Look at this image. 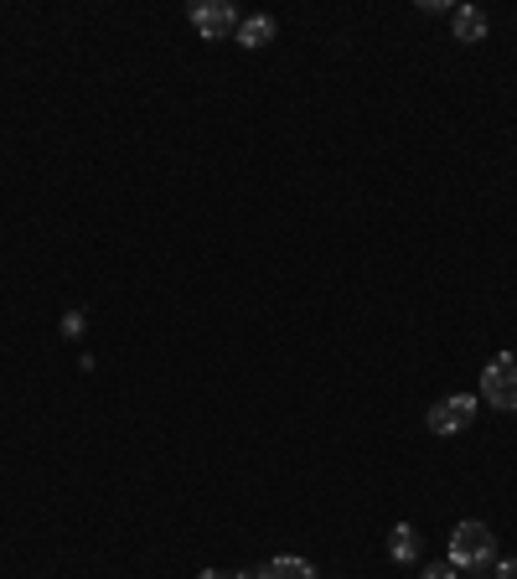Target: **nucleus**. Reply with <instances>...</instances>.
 Wrapping results in <instances>:
<instances>
[{
    "instance_id": "f257e3e1",
    "label": "nucleus",
    "mask_w": 517,
    "mask_h": 579,
    "mask_svg": "<svg viewBox=\"0 0 517 579\" xmlns=\"http://www.w3.org/2000/svg\"><path fill=\"white\" fill-rule=\"evenodd\" d=\"M492 559H497V538H492V528H486V523H461V528L450 533V559L445 564L455 574H481Z\"/></svg>"
},
{
    "instance_id": "f03ea898",
    "label": "nucleus",
    "mask_w": 517,
    "mask_h": 579,
    "mask_svg": "<svg viewBox=\"0 0 517 579\" xmlns=\"http://www.w3.org/2000/svg\"><path fill=\"white\" fill-rule=\"evenodd\" d=\"M481 399L502 409V414H517V352H497L481 373Z\"/></svg>"
},
{
    "instance_id": "7ed1b4c3",
    "label": "nucleus",
    "mask_w": 517,
    "mask_h": 579,
    "mask_svg": "<svg viewBox=\"0 0 517 579\" xmlns=\"http://www.w3.org/2000/svg\"><path fill=\"white\" fill-rule=\"evenodd\" d=\"M471 419H476V399L471 393H450V399H440L430 414H424V430L430 435H461Z\"/></svg>"
},
{
    "instance_id": "20e7f679",
    "label": "nucleus",
    "mask_w": 517,
    "mask_h": 579,
    "mask_svg": "<svg viewBox=\"0 0 517 579\" xmlns=\"http://www.w3.org/2000/svg\"><path fill=\"white\" fill-rule=\"evenodd\" d=\"M238 11L228 6V0H202V6H192V26L207 37V42H218V37H228V32H238Z\"/></svg>"
},
{
    "instance_id": "39448f33",
    "label": "nucleus",
    "mask_w": 517,
    "mask_h": 579,
    "mask_svg": "<svg viewBox=\"0 0 517 579\" xmlns=\"http://www.w3.org/2000/svg\"><path fill=\"white\" fill-rule=\"evenodd\" d=\"M450 26H455V42H486V32H492V21H486V11H476V6H455L450 11Z\"/></svg>"
},
{
    "instance_id": "423d86ee",
    "label": "nucleus",
    "mask_w": 517,
    "mask_h": 579,
    "mask_svg": "<svg viewBox=\"0 0 517 579\" xmlns=\"http://www.w3.org/2000/svg\"><path fill=\"white\" fill-rule=\"evenodd\" d=\"M259 579H316V564L311 559H295V554H280L259 569Z\"/></svg>"
},
{
    "instance_id": "0eeeda50",
    "label": "nucleus",
    "mask_w": 517,
    "mask_h": 579,
    "mask_svg": "<svg viewBox=\"0 0 517 579\" xmlns=\"http://www.w3.org/2000/svg\"><path fill=\"white\" fill-rule=\"evenodd\" d=\"M275 32H280L275 16H243L238 21V42L243 47H269V42H275Z\"/></svg>"
},
{
    "instance_id": "6e6552de",
    "label": "nucleus",
    "mask_w": 517,
    "mask_h": 579,
    "mask_svg": "<svg viewBox=\"0 0 517 579\" xmlns=\"http://www.w3.org/2000/svg\"><path fill=\"white\" fill-rule=\"evenodd\" d=\"M388 554H393V564H414L419 559V528L414 523H399L388 533Z\"/></svg>"
},
{
    "instance_id": "1a4fd4ad",
    "label": "nucleus",
    "mask_w": 517,
    "mask_h": 579,
    "mask_svg": "<svg viewBox=\"0 0 517 579\" xmlns=\"http://www.w3.org/2000/svg\"><path fill=\"white\" fill-rule=\"evenodd\" d=\"M63 337H83V311H68V316H63Z\"/></svg>"
},
{
    "instance_id": "9d476101",
    "label": "nucleus",
    "mask_w": 517,
    "mask_h": 579,
    "mask_svg": "<svg viewBox=\"0 0 517 579\" xmlns=\"http://www.w3.org/2000/svg\"><path fill=\"white\" fill-rule=\"evenodd\" d=\"M424 579H461V574H455L450 564H430V569H424Z\"/></svg>"
},
{
    "instance_id": "9b49d317",
    "label": "nucleus",
    "mask_w": 517,
    "mask_h": 579,
    "mask_svg": "<svg viewBox=\"0 0 517 579\" xmlns=\"http://www.w3.org/2000/svg\"><path fill=\"white\" fill-rule=\"evenodd\" d=\"M492 579H517V559H502V564H497V574H492Z\"/></svg>"
},
{
    "instance_id": "f8f14e48",
    "label": "nucleus",
    "mask_w": 517,
    "mask_h": 579,
    "mask_svg": "<svg viewBox=\"0 0 517 579\" xmlns=\"http://www.w3.org/2000/svg\"><path fill=\"white\" fill-rule=\"evenodd\" d=\"M197 579H228V574H218V569H202Z\"/></svg>"
}]
</instances>
